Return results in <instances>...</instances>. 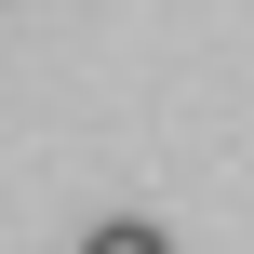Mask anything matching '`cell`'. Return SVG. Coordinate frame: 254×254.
Listing matches in <instances>:
<instances>
[{"label": "cell", "instance_id": "1", "mask_svg": "<svg viewBox=\"0 0 254 254\" xmlns=\"http://www.w3.org/2000/svg\"><path fill=\"white\" fill-rule=\"evenodd\" d=\"M80 254H174V241H161L147 214H121V228H94V241H80Z\"/></svg>", "mask_w": 254, "mask_h": 254}]
</instances>
